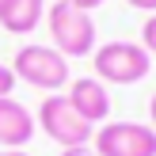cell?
Returning <instances> with one entry per match:
<instances>
[{
	"mask_svg": "<svg viewBox=\"0 0 156 156\" xmlns=\"http://www.w3.org/2000/svg\"><path fill=\"white\" fill-rule=\"evenodd\" d=\"M12 73H15V80L30 84V88L46 91V95L69 88V80H73V73H69V57H65V53H57L53 46H38V42L15 50Z\"/></svg>",
	"mask_w": 156,
	"mask_h": 156,
	"instance_id": "6da1fadb",
	"label": "cell"
},
{
	"mask_svg": "<svg viewBox=\"0 0 156 156\" xmlns=\"http://www.w3.org/2000/svg\"><path fill=\"white\" fill-rule=\"evenodd\" d=\"M46 23H50V38H53L57 53H65V57H91L95 53V19H91V12H80L69 0H57L46 12Z\"/></svg>",
	"mask_w": 156,
	"mask_h": 156,
	"instance_id": "7a4b0ae2",
	"label": "cell"
},
{
	"mask_svg": "<svg viewBox=\"0 0 156 156\" xmlns=\"http://www.w3.org/2000/svg\"><path fill=\"white\" fill-rule=\"evenodd\" d=\"M91 65H95V80L107 84H137L149 76L152 57L141 42H126V38H114V42L95 46L91 53Z\"/></svg>",
	"mask_w": 156,
	"mask_h": 156,
	"instance_id": "3957f363",
	"label": "cell"
},
{
	"mask_svg": "<svg viewBox=\"0 0 156 156\" xmlns=\"http://www.w3.org/2000/svg\"><path fill=\"white\" fill-rule=\"evenodd\" d=\"M34 122H38V129H42L50 141L61 145V149H80V145H91V137H95V126L84 122L80 114H76V107L69 103L61 91H53V95L42 99Z\"/></svg>",
	"mask_w": 156,
	"mask_h": 156,
	"instance_id": "277c9868",
	"label": "cell"
},
{
	"mask_svg": "<svg viewBox=\"0 0 156 156\" xmlns=\"http://www.w3.org/2000/svg\"><path fill=\"white\" fill-rule=\"evenodd\" d=\"M95 156H156V129L145 122H103L91 137Z\"/></svg>",
	"mask_w": 156,
	"mask_h": 156,
	"instance_id": "5b68a950",
	"label": "cell"
},
{
	"mask_svg": "<svg viewBox=\"0 0 156 156\" xmlns=\"http://www.w3.org/2000/svg\"><path fill=\"white\" fill-rule=\"evenodd\" d=\"M65 99L76 107V114H80L84 122H91V126H103V122L111 118V91H107V84L95 80V76H76V80H69Z\"/></svg>",
	"mask_w": 156,
	"mask_h": 156,
	"instance_id": "8992f818",
	"label": "cell"
},
{
	"mask_svg": "<svg viewBox=\"0 0 156 156\" xmlns=\"http://www.w3.org/2000/svg\"><path fill=\"white\" fill-rule=\"evenodd\" d=\"M34 129H38V122L30 107H23L15 95L0 99V149H27Z\"/></svg>",
	"mask_w": 156,
	"mask_h": 156,
	"instance_id": "52a82bcc",
	"label": "cell"
},
{
	"mask_svg": "<svg viewBox=\"0 0 156 156\" xmlns=\"http://www.w3.org/2000/svg\"><path fill=\"white\" fill-rule=\"evenodd\" d=\"M46 15V0H0V27L8 34H30Z\"/></svg>",
	"mask_w": 156,
	"mask_h": 156,
	"instance_id": "ba28073f",
	"label": "cell"
},
{
	"mask_svg": "<svg viewBox=\"0 0 156 156\" xmlns=\"http://www.w3.org/2000/svg\"><path fill=\"white\" fill-rule=\"evenodd\" d=\"M141 46L149 50V57H156V12L141 23Z\"/></svg>",
	"mask_w": 156,
	"mask_h": 156,
	"instance_id": "9c48e42d",
	"label": "cell"
},
{
	"mask_svg": "<svg viewBox=\"0 0 156 156\" xmlns=\"http://www.w3.org/2000/svg\"><path fill=\"white\" fill-rule=\"evenodd\" d=\"M12 91H15V73H12V65H4V61H0V99L12 95Z\"/></svg>",
	"mask_w": 156,
	"mask_h": 156,
	"instance_id": "30bf717a",
	"label": "cell"
},
{
	"mask_svg": "<svg viewBox=\"0 0 156 156\" xmlns=\"http://www.w3.org/2000/svg\"><path fill=\"white\" fill-rule=\"evenodd\" d=\"M126 4H129V8H137V12H149V15L156 12V0H126Z\"/></svg>",
	"mask_w": 156,
	"mask_h": 156,
	"instance_id": "8fae6325",
	"label": "cell"
},
{
	"mask_svg": "<svg viewBox=\"0 0 156 156\" xmlns=\"http://www.w3.org/2000/svg\"><path fill=\"white\" fill-rule=\"evenodd\" d=\"M69 4H76L80 12H95L99 4H107V0H69Z\"/></svg>",
	"mask_w": 156,
	"mask_h": 156,
	"instance_id": "7c38bea8",
	"label": "cell"
},
{
	"mask_svg": "<svg viewBox=\"0 0 156 156\" xmlns=\"http://www.w3.org/2000/svg\"><path fill=\"white\" fill-rule=\"evenodd\" d=\"M61 156H95L91 145H80V149H61Z\"/></svg>",
	"mask_w": 156,
	"mask_h": 156,
	"instance_id": "4fadbf2b",
	"label": "cell"
},
{
	"mask_svg": "<svg viewBox=\"0 0 156 156\" xmlns=\"http://www.w3.org/2000/svg\"><path fill=\"white\" fill-rule=\"evenodd\" d=\"M149 118H152V129H156V91H152V99H149Z\"/></svg>",
	"mask_w": 156,
	"mask_h": 156,
	"instance_id": "5bb4252c",
	"label": "cell"
},
{
	"mask_svg": "<svg viewBox=\"0 0 156 156\" xmlns=\"http://www.w3.org/2000/svg\"><path fill=\"white\" fill-rule=\"evenodd\" d=\"M4 156H30V152H23V149H0Z\"/></svg>",
	"mask_w": 156,
	"mask_h": 156,
	"instance_id": "9a60e30c",
	"label": "cell"
},
{
	"mask_svg": "<svg viewBox=\"0 0 156 156\" xmlns=\"http://www.w3.org/2000/svg\"><path fill=\"white\" fill-rule=\"evenodd\" d=\"M0 156H4V152H0Z\"/></svg>",
	"mask_w": 156,
	"mask_h": 156,
	"instance_id": "2e32d148",
	"label": "cell"
}]
</instances>
